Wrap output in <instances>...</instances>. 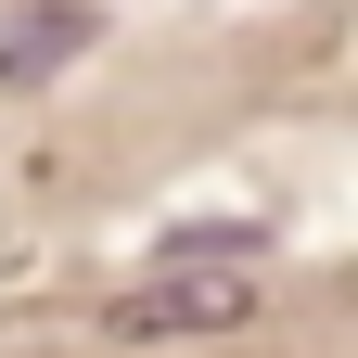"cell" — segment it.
Listing matches in <instances>:
<instances>
[{"instance_id":"1","label":"cell","mask_w":358,"mask_h":358,"mask_svg":"<svg viewBox=\"0 0 358 358\" xmlns=\"http://www.w3.org/2000/svg\"><path fill=\"white\" fill-rule=\"evenodd\" d=\"M268 307V282L256 268H205V256H154L141 282H128L103 320L128 333V345H217V333H243Z\"/></svg>"},{"instance_id":"2","label":"cell","mask_w":358,"mask_h":358,"mask_svg":"<svg viewBox=\"0 0 358 358\" xmlns=\"http://www.w3.org/2000/svg\"><path fill=\"white\" fill-rule=\"evenodd\" d=\"M90 38H103V13H90V0H13V13H0V90L64 77Z\"/></svg>"}]
</instances>
